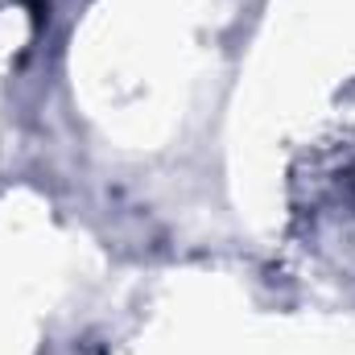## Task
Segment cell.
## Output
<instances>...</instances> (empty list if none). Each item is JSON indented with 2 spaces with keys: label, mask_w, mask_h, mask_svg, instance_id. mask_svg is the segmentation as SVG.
Wrapping results in <instances>:
<instances>
[{
  "label": "cell",
  "mask_w": 355,
  "mask_h": 355,
  "mask_svg": "<svg viewBox=\"0 0 355 355\" xmlns=\"http://www.w3.org/2000/svg\"><path fill=\"white\" fill-rule=\"evenodd\" d=\"M29 4H33V8H42V0H29Z\"/></svg>",
  "instance_id": "6da1fadb"
}]
</instances>
